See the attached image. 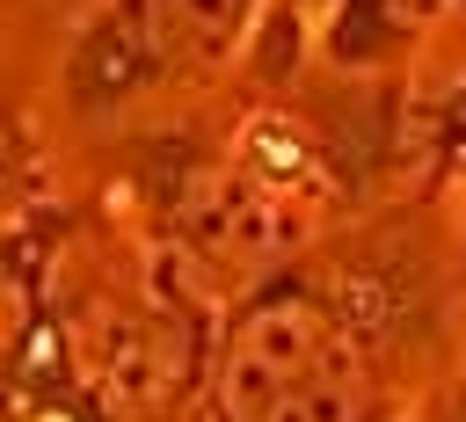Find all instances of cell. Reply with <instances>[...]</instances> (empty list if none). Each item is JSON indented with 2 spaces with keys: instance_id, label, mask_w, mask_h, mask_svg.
<instances>
[{
  "instance_id": "7a4b0ae2",
  "label": "cell",
  "mask_w": 466,
  "mask_h": 422,
  "mask_svg": "<svg viewBox=\"0 0 466 422\" xmlns=\"http://www.w3.org/2000/svg\"><path fill=\"white\" fill-rule=\"evenodd\" d=\"M248 15L255 0H109L102 29H87L66 80L87 109H116L131 95L204 80L248 36Z\"/></svg>"
},
{
  "instance_id": "6da1fadb",
  "label": "cell",
  "mask_w": 466,
  "mask_h": 422,
  "mask_svg": "<svg viewBox=\"0 0 466 422\" xmlns=\"http://www.w3.org/2000/svg\"><path fill=\"white\" fill-rule=\"evenodd\" d=\"M371 357L342 298L306 276L248 291L211 357V422H371Z\"/></svg>"
}]
</instances>
